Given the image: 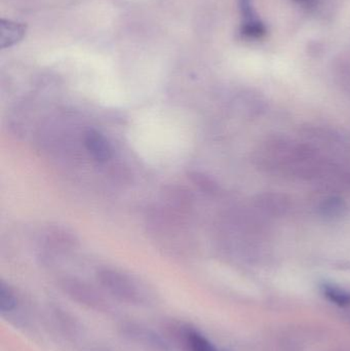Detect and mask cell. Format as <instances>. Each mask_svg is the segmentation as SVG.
<instances>
[{
  "instance_id": "obj_3",
  "label": "cell",
  "mask_w": 350,
  "mask_h": 351,
  "mask_svg": "<svg viewBox=\"0 0 350 351\" xmlns=\"http://www.w3.org/2000/svg\"><path fill=\"white\" fill-rule=\"evenodd\" d=\"M84 146L88 154L99 162H106L112 158V147L110 142L100 132L88 130L84 134Z\"/></svg>"
},
{
  "instance_id": "obj_4",
  "label": "cell",
  "mask_w": 350,
  "mask_h": 351,
  "mask_svg": "<svg viewBox=\"0 0 350 351\" xmlns=\"http://www.w3.org/2000/svg\"><path fill=\"white\" fill-rule=\"evenodd\" d=\"M181 334L187 351H220L208 338L193 328L186 327Z\"/></svg>"
},
{
  "instance_id": "obj_5",
  "label": "cell",
  "mask_w": 350,
  "mask_h": 351,
  "mask_svg": "<svg viewBox=\"0 0 350 351\" xmlns=\"http://www.w3.org/2000/svg\"><path fill=\"white\" fill-rule=\"evenodd\" d=\"M64 289L66 292L69 293L73 298L82 301L84 303H96L98 300L96 292L90 287L82 282H77L75 280H66L64 282Z\"/></svg>"
},
{
  "instance_id": "obj_7",
  "label": "cell",
  "mask_w": 350,
  "mask_h": 351,
  "mask_svg": "<svg viewBox=\"0 0 350 351\" xmlns=\"http://www.w3.org/2000/svg\"><path fill=\"white\" fill-rule=\"evenodd\" d=\"M321 291L329 301L338 306H347L350 304L349 293L336 285L324 282L321 285Z\"/></svg>"
},
{
  "instance_id": "obj_1",
  "label": "cell",
  "mask_w": 350,
  "mask_h": 351,
  "mask_svg": "<svg viewBox=\"0 0 350 351\" xmlns=\"http://www.w3.org/2000/svg\"><path fill=\"white\" fill-rule=\"evenodd\" d=\"M97 276L100 284L113 296L121 300L134 304H140L145 301V294L142 292L139 285L127 274L105 268L100 270Z\"/></svg>"
},
{
  "instance_id": "obj_9",
  "label": "cell",
  "mask_w": 350,
  "mask_h": 351,
  "mask_svg": "<svg viewBox=\"0 0 350 351\" xmlns=\"http://www.w3.org/2000/svg\"><path fill=\"white\" fill-rule=\"evenodd\" d=\"M16 305L14 293L8 285L1 282L0 285V311L2 313H10Z\"/></svg>"
},
{
  "instance_id": "obj_8",
  "label": "cell",
  "mask_w": 350,
  "mask_h": 351,
  "mask_svg": "<svg viewBox=\"0 0 350 351\" xmlns=\"http://www.w3.org/2000/svg\"><path fill=\"white\" fill-rule=\"evenodd\" d=\"M187 175H188L189 180L195 185L199 186L203 191L208 192V193H214L217 191V183L209 176L197 172V171H190Z\"/></svg>"
},
{
  "instance_id": "obj_6",
  "label": "cell",
  "mask_w": 350,
  "mask_h": 351,
  "mask_svg": "<svg viewBox=\"0 0 350 351\" xmlns=\"http://www.w3.org/2000/svg\"><path fill=\"white\" fill-rule=\"evenodd\" d=\"M26 27L18 23L8 22L4 23L2 21L1 24V45L2 47H10V45H14L18 40L24 37Z\"/></svg>"
},
{
  "instance_id": "obj_10",
  "label": "cell",
  "mask_w": 350,
  "mask_h": 351,
  "mask_svg": "<svg viewBox=\"0 0 350 351\" xmlns=\"http://www.w3.org/2000/svg\"><path fill=\"white\" fill-rule=\"evenodd\" d=\"M345 208L343 206L342 202H340V199H336V198H330L328 202H325L324 206H323L322 210H324L325 214L328 215V216H338V215L341 214V210Z\"/></svg>"
},
{
  "instance_id": "obj_2",
  "label": "cell",
  "mask_w": 350,
  "mask_h": 351,
  "mask_svg": "<svg viewBox=\"0 0 350 351\" xmlns=\"http://www.w3.org/2000/svg\"><path fill=\"white\" fill-rule=\"evenodd\" d=\"M123 336L133 343L150 351H170L168 344L160 335L148 329L135 324L125 325L123 328Z\"/></svg>"
}]
</instances>
